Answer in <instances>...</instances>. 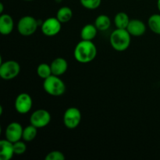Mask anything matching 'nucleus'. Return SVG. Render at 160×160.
<instances>
[{"label":"nucleus","mask_w":160,"mask_h":160,"mask_svg":"<svg viewBox=\"0 0 160 160\" xmlns=\"http://www.w3.org/2000/svg\"><path fill=\"white\" fill-rule=\"evenodd\" d=\"M38 129V128H37L36 127H34V125L32 124H30L29 126L23 128L22 139L26 142H32V141L35 138L36 136H37Z\"/></svg>","instance_id":"6ab92c4d"},{"label":"nucleus","mask_w":160,"mask_h":160,"mask_svg":"<svg viewBox=\"0 0 160 160\" xmlns=\"http://www.w3.org/2000/svg\"><path fill=\"white\" fill-rule=\"evenodd\" d=\"M148 25L153 33L160 35V13L150 16L148 20Z\"/></svg>","instance_id":"aec40b11"},{"label":"nucleus","mask_w":160,"mask_h":160,"mask_svg":"<svg viewBox=\"0 0 160 160\" xmlns=\"http://www.w3.org/2000/svg\"><path fill=\"white\" fill-rule=\"evenodd\" d=\"M13 149L15 155L20 156L27 151V145L24 142H22L21 140L17 141L13 143Z\"/></svg>","instance_id":"5701e85b"},{"label":"nucleus","mask_w":160,"mask_h":160,"mask_svg":"<svg viewBox=\"0 0 160 160\" xmlns=\"http://www.w3.org/2000/svg\"><path fill=\"white\" fill-rule=\"evenodd\" d=\"M96 28L99 31H106L110 28L111 20L106 14H100L96 17L95 23Z\"/></svg>","instance_id":"dca6fc26"},{"label":"nucleus","mask_w":160,"mask_h":160,"mask_svg":"<svg viewBox=\"0 0 160 160\" xmlns=\"http://www.w3.org/2000/svg\"><path fill=\"white\" fill-rule=\"evenodd\" d=\"M45 160H65V156L60 151H52L45 156Z\"/></svg>","instance_id":"b1692460"},{"label":"nucleus","mask_w":160,"mask_h":160,"mask_svg":"<svg viewBox=\"0 0 160 160\" xmlns=\"http://www.w3.org/2000/svg\"><path fill=\"white\" fill-rule=\"evenodd\" d=\"M43 88L47 94L52 96H60L66 92L65 83L59 76L53 74L44 80Z\"/></svg>","instance_id":"7ed1b4c3"},{"label":"nucleus","mask_w":160,"mask_h":160,"mask_svg":"<svg viewBox=\"0 0 160 160\" xmlns=\"http://www.w3.org/2000/svg\"><path fill=\"white\" fill-rule=\"evenodd\" d=\"M127 30L133 37H141L146 31V25L142 20L138 19H132L130 20Z\"/></svg>","instance_id":"9b49d317"},{"label":"nucleus","mask_w":160,"mask_h":160,"mask_svg":"<svg viewBox=\"0 0 160 160\" xmlns=\"http://www.w3.org/2000/svg\"><path fill=\"white\" fill-rule=\"evenodd\" d=\"M81 112L78 108L70 107L63 114V123L68 129H75L79 126L81 121Z\"/></svg>","instance_id":"423d86ee"},{"label":"nucleus","mask_w":160,"mask_h":160,"mask_svg":"<svg viewBox=\"0 0 160 160\" xmlns=\"http://www.w3.org/2000/svg\"><path fill=\"white\" fill-rule=\"evenodd\" d=\"M51 114L46 109H37L30 117V123L37 128H42L48 126L51 122Z\"/></svg>","instance_id":"6e6552de"},{"label":"nucleus","mask_w":160,"mask_h":160,"mask_svg":"<svg viewBox=\"0 0 160 160\" xmlns=\"http://www.w3.org/2000/svg\"><path fill=\"white\" fill-rule=\"evenodd\" d=\"M23 1H28V2H30V1H34V0H23Z\"/></svg>","instance_id":"bb28decb"},{"label":"nucleus","mask_w":160,"mask_h":160,"mask_svg":"<svg viewBox=\"0 0 160 160\" xmlns=\"http://www.w3.org/2000/svg\"><path fill=\"white\" fill-rule=\"evenodd\" d=\"M157 7H158V9H159V11L160 12V0H158L157 1Z\"/></svg>","instance_id":"a878e982"},{"label":"nucleus","mask_w":160,"mask_h":160,"mask_svg":"<svg viewBox=\"0 0 160 160\" xmlns=\"http://www.w3.org/2000/svg\"><path fill=\"white\" fill-rule=\"evenodd\" d=\"M37 74L42 79H46L47 78L52 74L51 66L48 65V63H44V62L39 64L37 68Z\"/></svg>","instance_id":"412c9836"},{"label":"nucleus","mask_w":160,"mask_h":160,"mask_svg":"<svg viewBox=\"0 0 160 160\" xmlns=\"http://www.w3.org/2000/svg\"><path fill=\"white\" fill-rule=\"evenodd\" d=\"M73 17V11L68 6H62L58 9L56 12V18L62 23H67Z\"/></svg>","instance_id":"f3484780"},{"label":"nucleus","mask_w":160,"mask_h":160,"mask_svg":"<svg viewBox=\"0 0 160 160\" xmlns=\"http://www.w3.org/2000/svg\"><path fill=\"white\" fill-rule=\"evenodd\" d=\"M38 21L31 16H24L17 23V31L24 37H29L34 34L38 27Z\"/></svg>","instance_id":"20e7f679"},{"label":"nucleus","mask_w":160,"mask_h":160,"mask_svg":"<svg viewBox=\"0 0 160 160\" xmlns=\"http://www.w3.org/2000/svg\"><path fill=\"white\" fill-rule=\"evenodd\" d=\"M50 66L52 74L59 77L63 75L68 69V62L64 58L62 57H58L53 59Z\"/></svg>","instance_id":"f8f14e48"},{"label":"nucleus","mask_w":160,"mask_h":160,"mask_svg":"<svg viewBox=\"0 0 160 160\" xmlns=\"http://www.w3.org/2000/svg\"><path fill=\"white\" fill-rule=\"evenodd\" d=\"M130 20H131L128 15L124 12H118L114 17L115 26L117 27V28H120V29H127Z\"/></svg>","instance_id":"a211bd4d"},{"label":"nucleus","mask_w":160,"mask_h":160,"mask_svg":"<svg viewBox=\"0 0 160 160\" xmlns=\"http://www.w3.org/2000/svg\"><path fill=\"white\" fill-rule=\"evenodd\" d=\"M73 56L80 63H88L96 57L97 48L92 41L81 40L75 46Z\"/></svg>","instance_id":"f257e3e1"},{"label":"nucleus","mask_w":160,"mask_h":160,"mask_svg":"<svg viewBox=\"0 0 160 160\" xmlns=\"http://www.w3.org/2000/svg\"><path fill=\"white\" fill-rule=\"evenodd\" d=\"M23 128L18 122H12L9 123L5 131V137L9 142H14L22 139Z\"/></svg>","instance_id":"9d476101"},{"label":"nucleus","mask_w":160,"mask_h":160,"mask_svg":"<svg viewBox=\"0 0 160 160\" xmlns=\"http://www.w3.org/2000/svg\"><path fill=\"white\" fill-rule=\"evenodd\" d=\"M81 6L88 9H96L100 6L102 0H80Z\"/></svg>","instance_id":"4be33fe9"},{"label":"nucleus","mask_w":160,"mask_h":160,"mask_svg":"<svg viewBox=\"0 0 160 160\" xmlns=\"http://www.w3.org/2000/svg\"><path fill=\"white\" fill-rule=\"evenodd\" d=\"M3 10H4V6H3V3L1 2L0 3V13L2 14Z\"/></svg>","instance_id":"393cba45"},{"label":"nucleus","mask_w":160,"mask_h":160,"mask_svg":"<svg viewBox=\"0 0 160 160\" xmlns=\"http://www.w3.org/2000/svg\"><path fill=\"white\" fill-rule=\"evenodd\" d=\"M33 106L32 98L28 93H20L15 100V109L18 113L26 114L31 111Z\"/></svg>","instance_id":"1a4fd4ad"},{"label":"nucleus","mask_w":160,"mask_h":160,"mask_svg":"<svg viewBox=\"0 0 160 160\" xmlns=\"http://www.w3.org/2000/svg\"><path fill=\"white\" fill-rule=\"evenodd\" d=\"M62 23L56 17H49L42 22L41 31L47 37H54L61 31Z\"/></svg>","instance_id":"0eeeda50"},{"label":"nucleus","mask_w":160,"mask_h":160,"mask_svg":"<svg viewBox=\"0 0 160 160\" xmlns=\"http://www.w3.org/2000/svg\"><path fill=\"white\" fill-rule=\"evenodd\" d=\"M20 66L15 60H7L2 62L0 66V77L5 81H10L19 75Z\"/></svg>","instance_id":"39448f33"},{"label":"nucleus","mask_w":160,"mask_h":160,"mask_svg":"<svg viewBox=\"0 0 160 160\" xmlns=\"http://www.w3.org/2000/svg\"><path fill=\"white\" fill-rule=\"evenodd\" d=\"M14 28V21L12 17L9 14H1L0 17V33L3 35L11 34Z\"/></svg>","instance_id":"4468645a"},{"label":"nucleus","mask_w":160,"mask_h":160,"mask_svg":"<svg viewBox=\"0 0 160 160\" xmlns=\"http://www.w3.org/2000/svg\"><path fill=\"white\" fill-rule=\"evenodd\" d=\"M97 33H98V29L96 28L95 25L88 23L83 27L81 31V40L92 41L96 37Z\"/></svg>","instance_id":"2eb2a0df"},{"label":"nucleus","mask_w":160,"mask_h":160,"mask_svg":"<svg viewBox=\"0 0 160 160\" xmlns=\"http://www.w3.org/2000/svg\"><path fill=\"white\" fill-rule=\"evenodd\" d=\"M15 155L13 143L6 138L0 141V159L2 160H10Z\"/></svg>","instance_id":"ddd939ff"},{"label":"nucleus","mask_w":160,"mask_h":160,"mask_svg":"<svg viewBox=\"0 0 160 160\" xmlns=\"http://www.w3.org/2000/svg\"><path fill=\"white\" fill-rule=\"evenodd\" d=\"M131 35L127 29L117 28L114 30L109 37V42L114 50L123 52L129 48L131 45Z\"/></svg>","instance_id":"f03ea898"}]
</instances>
